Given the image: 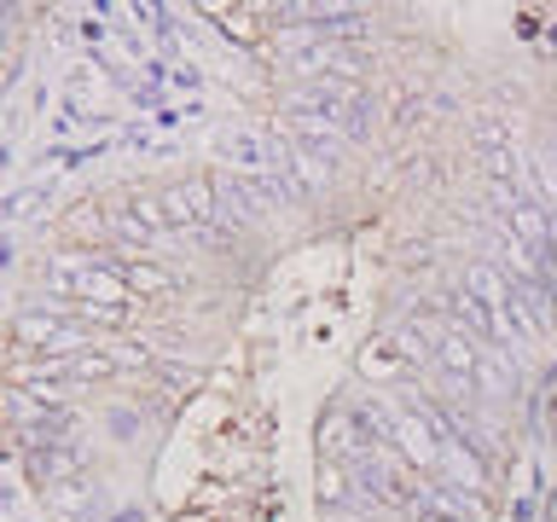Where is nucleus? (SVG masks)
<instances>
[{
    "label": "nucleus",
    "instance_id": "nucleus-1",
    "mask_svg": "<svg viewBox=\"0 0 557 522\" xmlns=\"http://www.w3.org/2000/svg\"><path fill=\"white\" fill-rule=\"evenodd\" d=\"M157 198H163L169 226H181V233H209L221 215V181L215 174H186V181L163 186Z\"/></svg>",
    "mask_w": 557,
    "mask_h": 522
},
{
    "label": "nucleus",
    "instance_id": "nucleus-2",
    "mask_svg": "<svg viewBox=\"0 0 557 522\" xmlns=\"http://www.w3.org/2000/svg\"><path fill=\"white\" fill-rule=\"evenodd\" d=\"M12 343L35 348V355H82V348H99L87 337L82 320H64V313H47V308H24L12 320Z\"/></svg>",
    "mask_w": 557,
    "mask_h": 522
},
{
    "label": "nucleus",
    "instance_id": "nucleus-3",
    "mask_svg": "<svg viewBox=\"0 0 557 522\" xmlns=\"http://www.w3.org/2000/svg\"><path fill=\"white\" fill-rule=\"evenodd\" d=\"M482 360H487V343L470 337V331H459V325H447V337L435 343V365H442V377L453 383V389H465V395H470V383H476Z\"/></svg>",
    "mask_w": 557,
    "mask_h": 522
},
{
    "label": "nucleus",
    "instance_id": "nucleus-4",
    "mask_svg": "<svg viewBox=\"0 0 557 522\" xmlns=\"http://www.w3.org/2000/svg\"><path fill=\"white\" fill-rule=\"evenodd\" d=\"M511 313H517V325H522V337H552V325H557V290L552 285H540V278H517L511 285Z\"/></svg>",
    "mask_w": 557,
    "mask_h": 522
},
{
    "label": "nucleus",
    "instance_id": "nucleus-5",
    "mask_svg": "<svg viewBox=\"0 0 557 522\" xmlns=\"http://www.w3.org/2000/svg\"><path fill=\"white\" fill-rule=\"evenodd\" d=\"M24 470L35 487H59V482H82L87 476V447L82 442H64V447H35L24 452Z\"/></svg>",
    "mask_w": 557,
    "mask_h": 522
},
{
    "label": "nucleus",
    "instance_id": "nucleus-6",
    "mask_svg": "<svg viewBox=\"0 0 557 522\" xmlns=\"http://www.w3.org/2000/svg\"><path fill=\"white\" fill-rule=\"evenodd\" d=\"M215 157L233 163V174H273V139L250 134V128H221L215 134Z\"/></svg>",
    "mask_w": 557,
    "mask_h": 522
},
{
    "label": "nucleus",
    "instance_id": "nucleus-7",
    "mask_svg": "<svg viewBox=\"0 0 557 522\" xmlns=\"http://www.w3.org/2000/svg\"><path fill=\"white\" fill-rule=\"evenodd\" d=\"M511 285L517 278L499 268V261H487V256H476V261H465V296H476L482 308H494V313H511Z\"/></svg>",
    "mask_w": 557,
    "mask_h": 522
},
{
    "label": "nucleus",
    "instance_id": "nucleus-8",
    "mask_svg": "<svg viewBox=\"0 0 557 522\" xmlns=\"http://www.w3.org/2000/svg\"><path fill=\"white\" fill-rule=\"evenodd\" d=\"M320 452H325V459H337V464H355L360 459V412L331 407L325 424H320Z\"/></svg>",
    "mask_w": 557,
    "mask_h": 522
},
{
    "label": "nucleus",
    "instance_id": "nucleus-9",
    "mask_svg": "<svg viewBox=\"0 0 557 522\" xmlns=\"http://www.w3.org/2000/svg\"><path fill=\"white\" fill-rule=\"evenodd\" d=\"M94 499H99V487L94 482H59V487H41V505H47V517L52 522H82L87 511H94Z\"/></svg>",
    "mask_w": 557,
    "mask_h": 522
},
{
    "label": "nucleus",
    "instance_id": "nucleus-10",
    "mask_svg": "<svg viewBox=\"0 0 557 522\" xmlns=\"http://www.w3.org/2000/svg\"><path fill=\"white\" fill-rule=\"evenodd\" d=\"M511 146V122H505L499 111H476L470 116V151L487 157V151H505Z\"/></svg>",
    "mask_w": 557,
    "mask_h": 522
},
{
    "label": "nucleus",
    "instance_id": "nucleus-11",
    "mask_svg": "<svg viewBox=\"0 0 557 522\" xmlns=\"http://www.w3.org/2000/svg\"><path fill=\"white\" fill-rule=\"evenodd\" d=\"M424 104H430V99H424V87L395 82V87H389V128H395V134H407L412 122L424 116Z\"/></svg>",
    "mask_w": 557,
    "mask_h": 522
},
{
    "label": "nucleus",
    "instance_id": "nucleus-12",
    "mask_svg": "<svg viewBox=\"0 0 557 522\" xmlns=\"http://www.w3.org/2000/svg\"><path fill=\"white\" fill-rule=\"evenodd\" d=\"M320 505H325V511H343V505H348V464L320 459Z\"/></svg>",
    "mask_w": 557,
    "mask_h": 522
},
{
    "label": "nucleus",
    "instance_id": "nucleus-13",
    "mask_svg": "<svg viewBox=\"0 0 557 522\" xmlns=\"http://www.w3.org/2000/svg\"><path fill=\"white\" fill-rule=\"evenodd\" d=\"M41 203H47V186H29V191H12L0 215H7V226H17V221H29V215H35V209H41Z\"/></svg>",
    "mask_w": 557,
    "mask_h": 522
},
{
    "label": "nucleus",
    "instance_id": "nucleus-14",
    "mask_svg": "<svg viewBox=\"0 0 557 522\" xmlns=\"http://www.w3.org/2000/svg\"><path fill=\"white\" fill-rule=\"evenodd\" d=\"M99 348L116 360V372H146V365H151V355L139 343H99Z\"/></svg>",
    "mask_w": 557,
    "mask_h": 522
}]
</instances>
